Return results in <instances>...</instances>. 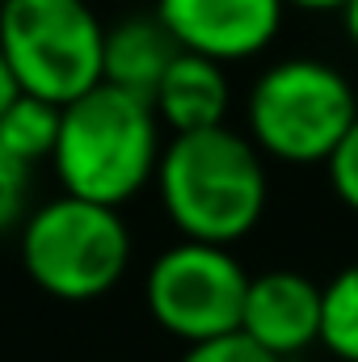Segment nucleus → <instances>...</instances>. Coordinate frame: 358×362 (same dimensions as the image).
Instances as JSON below:
<instances>
[{"label": "nucleus", "mask_w": 358, "mask_h": 362, "mask_svg": "<svg viewBox=\"0 0 358 362\" xmlns=\"http://www.w3.org/2000/svg\"><path fill=\"white\" fill-rule=\"evenodd\" d=\"M178 362H282V358L266 346H258L249 333L232 329V333H219V337H207V341H190Z\"/></svg>", "instance_id": "nucleus-14"}, {"label": "nucleus", "mask_w": 358, "mask_h": 362, "mask_svg": "<svg viewBox=\"0 0 358 362\" xmlns=\"http://www.w3.org/2000/svg\"><path fill=\"white\" fill-rule=\"evenodd\" d=\"M287 0H156V17L185 51L219 64L262 55L282 30Z\"/></svg>", "instance_id": "nucleus-7"}, {"label": "nucleus", "mask_w": 358, "mask_h": 362, "mask_svg": "<svg viewBox=\"0 0 358 362\" xmlns=\"http://www.w3.org/2000/svg\"><path fill=\"white\" fill-rule=\"evenodd\" d=\"M325 169H329V185L333 194L358 211V118L346 127V135L333 144V152L325 156Z\"/></svg>", "instance_id": "nucleus-15"}, {"label": "nucleus", "mask_w": 358, "mask_h": 362, "mask_svg": "<svg viewBox=\"0 0 358 362\" xmlns=\"http://www.w3.org/2000/svg\"><path fill=\"white\" fill-rule=\"evenodd\" d=\"M59 118H64L59 101L17 89V97L0 110V139L30 165L51 160L55 139H59Z\"/></svg>", "instance_id": "nucleus-11"}, {"label": "nucleus", "mask_w": 358, "mask_h": 362, "mask_svg": "<svg viewBox=\"0 0 358 362\" xmlns=\"http://www.w3.org/2000/svg\"><path fill=\"white\" fill-rule=\"evenodd\" d=\"M30 160H21L4 139H0V232L17 228L30 211Z\"/></svg>", "instance_id": "nucleus-13"}, {"label": "nucleus", "mask_w": 358, "mask_h": 362, "mask_svg": "<svg viewBox=\"0 0 358 362\" xmlns=\"http://www.w3.org/2000/svg\"><path fill=\"white\" fill-rule=\"evenodd\" d=\"M152 181L181 236L211 245H236L249 236L270 198L262 148L249 135L228 131V122L173 131Z\"/></svg>", "instance_id": "nucleus-1"}, {"label": "nucleus", "mask_w": 358, "mask_h": 362, "mask_svg": "<svg viewBox=\"0 0 358 362\" xmlns=\"http://www.w3.org/2000/svg\"><path fill=\"white\" fill-rule=\"evenodd\" d=\"M152 105H156L161 122L173 131L219 127L232 105V85L224 76V64L181 47L173 64L165 68L161 85L152 89Z\"/></svg>", "instance_id": "nucleus-9"}, {"label": "nucleus", "mask_w": 358, "mask_h": 362, "mask_svg": "<svg viewBox=\"0 0 358 362\" xmlns=\"http://www.w3.org/2000/svg\"><path fill=\"white\" fill-rule=\"evenodd\" d=\"M241 333L278 358H295L312 341H321V286L299 270H266L249 278Z\"/></svg>", "instance_id": "nucleus-8"}, {"label": "nucleus", "mask_w": 358, "mask_h": 362, "mask_svg": "<svg viewBox=\"0 0 358 362\" xmlns=\"http://www.w3.org/2000/svg\"><path fill=\"white\" fill-rule=\"evenodd\" d=\"M287 4H295V8H312V13H329V8H342L346 0H287Z\"/></svg>", "instance_id": "nucleus-18"}, {"label": "nucleus", "mask_w": 358, "mask_h": 362, "mask_svg": "<svg viewBox=\"0 0 358 362\" xmlns=\"http://www.w3.org/2000/svg\"><path fill=\"white\" fill-rule=\"evenodd\" d=\"M321 346L342 362H358V262L321 286Z\"/></svg>", "instance_id": "nucleus-12"}, {"label": "nucleus", "mask_w": 358, "mask_h": 362, "mask_svg": "<svg viewBox=\"0 0 358 362\" xmlns=\"http://www.w3.org/2000/svg\"><path fill=\"white\" fill-rule=\"evenodd\" d=\"M105 25L85 0H0V51L17 89L68 105L101 81Z\"/></svg>", "instance_id": "nucleus-5"}, {"label": "nucleus", "mask_w": 358, "mask_h": 362, "mask_svg": "<svg viewBox=\"0 0 358 362\" xmlns=\"http://www.w3.org/2000/svg\"><path fill=\"white\" fill-rule=\"evenodd\" d=\"M245 286L249 274L228 245L181 236L173 249H165L148 266L144 303L165 333L190 346L241 329Z\"/></svg>", "instance_id": "nucleus-6"}, {"label": "nucleus", "mask_w": 358, "mask_h": 362, "mask_svg": "<svg viewBox=\"0 0 358 362\" xmlns=\"http://www.w3.org/2000/svg\"><path fill=\"white\" fill-rule=\"evenodd\" d=\"M51 165L68 194L122 206L161 165V114L148 97L97 81L59 118Z\"/></svg>", "instance_id": "nucleus-2"}, {"label": "nucleus", "mask_w": 358, "mask_h": 362, "mask_svg": "<svg viewBox=\"0 0 358 362\" xmlns=\"http://www.w3.org/2000/svg\"><path fill=\"white\" fill-rule=\"evenodd\" d=\"M342 21H346V34H350V42L358 47V0H346V4H342Z\"/></svg>", "instance_id": "nucleus-17"}, {"label": "nucleus", "mask_w": 358, "mask_h": 362, "mask_svg": "<svg viewBox=\"0 0 358 362\" xmlns=\"http://www.w3.org/2000/svg\"><path fill=\"white\" fill-rule=\"evenodd\" d=\"M354 118L358 97L350 81L325 59H278L249 89V139L270 160L325 165Z\"/></svg>", "instance_id": "nucleus-4"}, {"label": "nucleus", "mask_w": 358, "mask_h": 362, "mask_svg": "<svg viewBox=\"0 0 358 362\" xmlns=\"http://www.w3.org/2000/svg\"><path fill=\"white\" fill-rule=\"evenodd\" d=\"M13 97H17V76H13V68H8V59H4V51H0V110H4Z\"/></svg>", "instance_id": "nucleus-16"}, {"label": "nucleus", "mask_w": 358, "mask_h": 362, "mask_svg": "<svg viewBox=\"0 0 358 362\" xmlns=\"http://www.w3.org/2000/svg\"><path fill=\"white\" fill-rule=\"evenodd\" d=\"M21 266L38 291L89 303L114 291L131 266V228L118 206L59 194L21 219Z\"/></svg>", "instance_id": "nucleus-3"}, {"label": "nucleus", "mask_w": 358, "mask_h": 362, "mask_svg": "<svg viewBox=\"0 0 358 362\" xmlns=\"http://www.w3.org/2000/svg\"><path fill=\"white\" fill-rule=\"evenodd\" d=\"M181 42L169 34V25L152 13V17H122L118 25L105 30L101 42V81L131 89L152 101V89L161 85L165 68L173 64Z\"/></svg>", "instance_id": "nucleus-10"}]
</instances>
